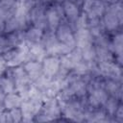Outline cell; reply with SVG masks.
Instances as JSON below:
<instances>
[{
	"label": "cell",
	"mask_w": 123,
	"mask_h": 123,
	"mask_svg": "<svg viewBox=\"0 0 123 123\" xmlns=\"http://www.w3.org/2000/svg\"><path fill=\"white\" fill-rule=\"evenodd\" d=\"M81 50V54H82V58L85 62H95L96 60V52H95V46L92 44H89Z\"/></svg>",
	"instance_id": "13"
},
{
	"label": "cell",
	"mask_w": 123,
	"mask_h": 123,
	"mask_svg": "<svg viewBox=\"0 0 123 123\" xmlns=\"http://www.w3.org/2000/svg\"><path fill=\"white\" fill-rule=\"evenodd\" d=\"M63 9L59 3L52 5L45 11V16L47 21V26L49 30L56 31L57 27L63 18Z\"/></svg>",
	"instance_id": "4"
},
{
	"label": "cell",
	"mask_w": 123,
	"mask_h": 123,
	"mask_svg": "<svg viewBox=\"0 0 123 123\" xmlns=\"http://www.w3.org/2000/svg\"><path fill=\"white\" fill-rule=\"evenodd\" d=\"M69 1H71V2L74 3V4H76L78 7L82 6V5H83V2H84V0H69Z\"/></svg>",
	"instance_id": "19"
},
{
	"label": "cell",
	"mask_w": 123,
	"mask_h": 123,
	"mask_svg": "<svg viewBox=\"0 0 123 123\" xmlns=\"http://www.w3.org/2000/svg\"><path fill=\"white\" fill-rule=\"evenodd\" d=\"M27 49H28V61H37L42 62L44 58L47 56V52L45 47L42 45L41 42L39 43H28L26 42Z\"/></svg>",
	"instance_id": "8"
},
{
	"label": "cell",
	"mask_w": 123,
	"mask_h": 123,
	"mask_svg": "<svg viewBox=\"0 0 123 123\" xmlns=\"http://www.w3.org/2000/svg\"><path fill=\"white\" fill-rule=\"evenodd\" d=\"M5 22H6V19L3 18L1 15H0V36L2 33H4L5 31Z\"/></svg>",
	"instance_id": "18"
},
{
	"label": "cell",
	"mask_w": 123,
	"mask_h": 123,
	"mask_svg": "<svg viewBox=\"0 0 123 123\" xmlns=\"http://www.w3.org/2000/svg\"><path fill=\"white\" fill-rule=\"evenodd\" d=\"M3 57L6 61V64L8 67H15L20 65L21 63L28 61V49L27 45L24 42L22 45L12 48L5 54Z\"/></svg>",
	"instance_id": "2"
},
{
	"label": "cell",
	"mask_w": 123,
	"mask_h": 123,
	"mask_svg": "<svg viewBox=\"0 0 123 123\" xmlns=\"http://www.w3.org/2000/svg\"><path fill=\"white\" fill-rule=\"evenodd\" d=\"M9 112L11 114V118H12V122L22 121V112H21L20 108H15V109L10 110Z\"/></svg>",
	"instance_id": "16"
},
{
	"label": "cell",
	"mask_w": 123,
	"mask_h": 123,
	"mask_svg": "<svg viewBox=\"0 0 123 123\" xmlns=\"http://www.w3.org/2000/svg\"><path fill=\"white\" fill-rule=\"evenodd\" d=\"M42 64V74L48 78H55L61 67V61L59 57L56 56H46L41 62Z\"/></svg>",
	"instance_id": "6"
},
{
	"label": "cell",
	"mask_w": 123,
	"mask_h": 123,
	"mask_svg": "<svg viewBox=\"0 0 123 123\" xmlns=\"http://www.w3.org/2000/svg\"><path fill=\"white\" fill-rule=\"evenodd\" d=\"M103 16V25L104 28L110 32L117 30V28L122 23V7L120 2L111 4L104 12Z\"/></svg>",
	"instance_id": "1"
},
{
	"label": "cell",
	"mask_w": 123,
	"mask_h": 123,
	"mask_svg": "<svg viewBox=\"0 0 123 123\" xmlns=\"http://www.w3.org/2000/svg\"><path fill=\"white\" fill-rule=\"evenodd\" d=\"M12 47L7 37L0 36V54H5L9 50H11Z\"/></svg>",
	"instance_id": "15"
},
{
	"label": "cell",
	"mask_w": 123,
	"mask_h": 123,
	"mask_svg": "<svg viewBox=\"0 0 123 123\" xmlns=\"http://www.w3.org/2000/svg\"><path fill=\"white\" fill-rule=\"evenodd\" d=\"M43 30L33 26L25 33V41L28 43H39L43 37Z\"/></svg>",
	"instance_id": "12"
},
{
	"label": "cell",
	"mask_w": 123,
	"mask_h": 123,
	"mask_svg": "<svg viewBox=\"0 0 123 123\" xmlns=\"http://www.w3.org/2000/svg\"><path fill=\"white\" fill-rule=\"evenodd\" d=\"M6 66H7V64H6V61H5L4 57L0 56V75H2L5 72Z\"/></svg>",
	"instance_id": "17"
},
{
	"label": "cell",
	"mask_w": 123,
	"mask_h": 123,
	"mask_svg": "<svg viewBox=\"0 0 123 123\" xmlns=\"http://www.w3.org/2000/svg\"><path fill=\"white\" fill-rule=\"evenodd\" d=\"M17 1H19V2H25L26 0H17Z\"/></svg>",
	"instance_id": "20"
},
{
	"label": "cell",
	"mask_w": 123,
	"mask_h": 123,
	"mask_svg": "<svg viewBox=\"0 0 123 123\" xmlns=\"http://www.w3.org/2000/svg\"><path fill=\"white\" fill-rule=\"evenodd\" d=\"M74 38L76 47L82 49L93 43V37L87 28H81L74 31Z\"/></svg>",
	"instance_id": "7"
},
{
	"label": "cell",
	"mask_w": 123,
	"mask_h": 123,
	"mask_svg": "<svg viewBox=\"0 0 123 123\" xmlns=\"http://www.w3.org/2000/svg\"><path fill=\"white\" fill-rule=\"evenodd\" d=\"M22 96L16 92L7 93L3 98V106L6 110L10 111L15 108H19L22 103Z\"/></svg>",
	"instance_id": "10"
},
{
	"label": "cell",
	"mask_w": 123,
	"mask_h": 123,
	"mask_svg": "<svg viewBox=\"0 0 123 123\" xmlns=\"http://www.w3.org/2000/svg\"><path fill=\"white\" fill-rule=\"evenodd\" d=\"M23 67H24L26 73L28 74L29 78L33 82L42 75V64H41V62L29 60V61L25 62V64H24Z\"/></svg>",
	"instance_id": "9"
},
{
	"label": "cell",
	"mask_w": 123,
	"mask_h": 123,
	"mask_svg": "<svg viewBox=\"0 0 123 123\" xmlns=\"http://www.w3.org/2000/svg\"><path fill=\"white\" fill-rule=\"evenodd\" d=\"M56 37L58 40L62 43L67 44L72 47H76L75 44V38H74V31L69 23L62 22L59 24L55 31Z\"/></svg>",
	"instance_id": "5"
},
{
	"label": "cell",
	"mask_w": 123,
	"mask_h": 123,
	"mask_svg": "<svg viewBox=\"0 0 123 123\" xmlns=\"http://www.w3.org/2000/svg\"><path fill=\"white\" fill-rule=\"evenodd\" d=\"M45 11L46 9L44 8V3L39 1H37L36 5L30 11V21H32L35 27L39 28L41 30H45L48 28Z\"/></svg>",
	"instance_id": "3"
},
{
	"label": "cell",
	"mask_w": 123,
	"mask_h": 123,
	"mask_svg": "<svg viewBox=\"0 0 123 123\" xmlns=\"http://www.w3.org/2000/svg\"><path fill=\"white\" fill-rule=\"evenodd\" d=\"M62 9H63V13L66 15L68 21H70L71 23L74 22L81 15L80 11H79V7L76 4L69 1V0H64L63 1Z\"/></svg>",
	"instance_id": "11"
},
{
	"label": "cell",
	"mask_w": 123,
	"mask_h": 123,
	"mask_svg": "<svg viewBox=\"0 0 123 123\" xmlns=\"http://www.w3.org/2000/svg\"><path fill=\"white\" fill-rule=\"evenodd\" d=\"M105 108H106V112L109 114V115H114V112L115 111L117 110L119 104L117 102V98L111 96V98L108 97V99L106 100L105 102Z\"/></svg>",
	"instance_id": "14"
}]
</instances>
